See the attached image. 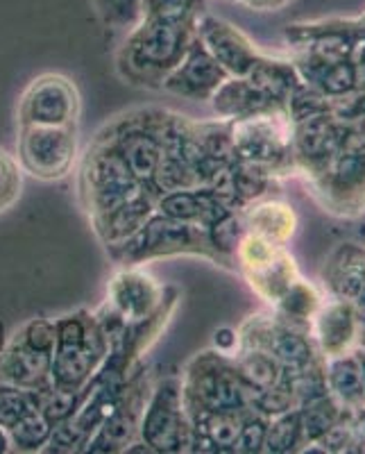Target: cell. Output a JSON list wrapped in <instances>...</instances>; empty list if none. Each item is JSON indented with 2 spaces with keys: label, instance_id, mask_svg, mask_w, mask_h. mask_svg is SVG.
<instances>
[{
  "label": "cell",
  "instance_id": "8fae6325",
  "mask_svg": "<svg viewBox=\"0 0 365 454\" xmlns=\"http://www.w3.org/2000/svg\"><path fill=\"white\" fill-rule=\"evenodd\" d=\"M159 123L161 112L139 114V119L125 116V121L112 128V137L105 139L119 150V155L132 170V176L145 186V192L152 182L157 164L161 160V150H164Z\"/></svg>",
  "mask_w": 365,
  "mask_h": 454
},
{
  "label": "cell",
  "instance_id": "30bf717a",
  "mask_svg": "<svg viewBox=\"0 0 365 454\" xmlns=\"http://www.w3.org/2000/svg\"><path fill=\"white\" fill-rule=\"evenodd\" d=\"M19 157L27 173L42 180H59L75 160V125H21Z\"/></svg>",
  "mask_w": 365,
  "mask_h": 454
},
{
  "label": "cell",
  "instance_id": "7c38bea8",
  "mask_svg": "<svg viewBox=\"0 0 365 454\" xmlns=\"http://www.w3.org/2000/svg\"><path fill=\"white\" fill-rule=\"evenodd\" d=\"M299 80L327 98H340L363 89L361 68L354 52H336L327 48H298L293 59Z\"/></svg>",
  "mask_w": 365,
  "mask_h": 454
},
{
  "label": "cell",
  "instance_id": "7402d4cb",
  "mask_svg": "<svg viewBox=\"0 0 365 454\" xmlns=\"http://www.w3.org/2000/svg\"><path fill=\"white\" fill-rule=\"evenodd\" d=\"M327 391L338 400L340 407L356 411L365 407V375L356 350L327 359L324 366Z\"/></svg>",
  "mask_w": 365,
  "mask_h": 454
},
{
  "label": "cell",
  "instance_id": "ab89813d",
  "mask_svg": "<svg viewBox=\"0 0 365 454\" xmlns=\"http://www.w3.org/2000/svg\"><path fill=\"white\" fill-rule=\"evenodd\" d=\"M214 343H216L218 352H232L238 346V332L229 330V327H222L214 334Z\"/></svg>",
  "mask_w": 365,
  "mask_h": 454
},
{
  "label": "cell",
  "instance_id": "1f68e13d",
  "mask_svg": "<svg viewBox=\"0 0 365 454\" xmlns=\"http://www.w3.org/2000/svg\"><path fill=\"white\" fill-rule=\"evenodd\" d=\"M42 407V391L23 388L16 384L0 382V427L10 429L27 413L39 411Z\"/></svg>",
  "mask_w": 365,
  "mask_h": 454
},
{
  "label": "cell",
  "instance_id": "7a4b0ae2",
  "mask_svg": "<svg viewBox=\"0 0 365 454\" xmlns=\"http://www.w3.org/2000/svg\"><path fill=\"white\" fill-rule=\"evenodd\" d=\"M307 184L330 214L352 218L365 212V139L354 125L343 121V139L336 155Z\"/></svg>",
  "mask_w": 365,
  "mask_h": 454
},
{
  "label": "cell",
  "instance_id": "e575fe53",
  "mask_svg": "<svg viewBox=\"0 0 365 454\" xmlns=\"http://www.w3.org/2000/svg\"><path fill=\"white\" fill-rule=\"evenodd\" d=\"M200 0H141L144 19L168 23H193Z\"/></svg>",
  "mask_w": 365,
  "mask_h": 454
},
{
  "label": "cell",
  "instance_id": "9a60e30c",
  "mask_svg": "<svg viewBox=\"0 0 365 454\" xmlns=\"http://www.w3.org/2000/svg\"><path fill=\"white\" fill-rule=\"evenodd\" d=\"M196 36L211 57L229 73V78H245L261 57L243 32L216 16L196 19Z\"/></svg>",
  "mask_w": 365,
  "mask_h": 454
},
{
  "label": "cell",
  "instance_id": "44dd1931",
  "mask_svg": "<svg viewBox=\"0 0 365 454\" xmlns=\"http://www.w3.org/2000/svg\"><path fill=\"white\" fill-rule=\"evenodd\" d=\"M152 214H155V196L144 192L136 198H132V200L112 209V212L96 214L93 216V227H96V234L103 239L105 246L113 248V246L128 241L132 234L139 232L144 223Z\"/></svg>",
  "mask_w": 365,
  "mask_h": 454
},
{
  "label": "cell",
  "instance_id": "2e32d148",
  "mask_svg": "<svg viewBox=\"0 0 365 454\" xmlns=\"http://www.w3.org/2000/svg\"><path fill=\"white\" fill-rule=\"evenodd\" d=\"M330 298L343 300L365 325V250L356 243H343L330 254L322 270Z\"/></svg>",
  "mask_w": 365,
  "mask_h": 454
},
{
  "label": "cell",
  "instance_id": "9c48e42d",
  "mask_svg": "<svg viewBox=\"0 0 365 454\" xmlns=\"http://www.w3.org/2000/svg\"><path fill=\"white\" fill-rule=\"evenodd\" d=\"M139 432L150 452H182L190 448V420L180 384L168 380L157 387L145 407Z\"/></svg>",
  "mask_w": 365,
  "mask_h": 454
},
{
  "label": "cell",
  "instance_id": "4316f807",
  "mask_svg": "<svg viewBox=\"0 0 365 454\" xmlns=\"http://www.w3.org/2000/svg\"><path fill=\"white\" fill-rule=\"evenodd\" d=\"M320 305H322V298H320L314 284L298 278L273 307L275 314L282 320H286L288 325L311 332V323H314V316L318 314Z\"/></svg>",
  "mask_w": 365,
  "mask_h": 454
},
{
  "label": "cell",
  "instance_id": "f1b7e54d",
  "mask_svg": "<svg viewBox=\"0 0 365 454\" xmlns=\"http://www.w3.org/2000/svg\"><path fill=\"white\" fill-rule=\"evenodd\" d=\"M205 230L206 239H209L211 253H214V262L222 263V266L234 263V254H237L238 250V243H241V239L245 237L247 232L243 209H229V212L222 214L221 218L209 223Z\"/></svg>",
  "mask_w": 365,
  "mask_h": 454
},
{
  "label": "cell",
  "instance_id": "e0dca14e",
  "mask_svg": "<svg viewBox=\"0 0 365 454\" xmlns=\"http://www.w3.org/2000/svg\"><path fill=\"white\" fill-rule=\"evenodd\" d=\"M286 42L298 48H327L336 52H354L365 43V14L359 19H322L293 23L283 30Z\"/></svg>",
  "mask_w": 365,
  "mask_h": 454
},
{
  "label": "cell",
  "instance_id": "4dcf8cb0",
  "mask_svg": "<svg viewBox=\"0 0 365 454\" xmlns=\"http://www.w3.org/2000/svg\"><path fill=\"white\" fill-rule=\"evenodd\" d=\"M304 450V432L299 407L288 409V411L273 416L268 423L266 441H263V452L286 454L302 452Z\"/></svg>",
  "mask_w": 365,
  "mask_h": 454
},
{
  "label": "cell",
  "instance_id": "d6986e66",
  "mask_svg": "<svg viewBox=\"0 0 365 454\" xmlns=\"http://www.w3.org/2000/svg\"><path fill=\"white\" fill-rule=\"evenodd\" d=\"M161 289L139 270H123L109 286V305L125 323L150 318L161 307Z\"/></svg>",
  "mask_w": 365,
  "mask_h": 454
},
{
  "label": "cell",
  "instance_id": "f35d334b",
  "mask_svg": "<svg viewBox=\"0 0 365 454\" xmlns=\"http://www.w3.org/2000/svg\"><path fill=\"white\" fill-rule=\"evenodd\" d=\"M23 343L30 346L32 350H39V352H50L55 350V323L50 320H43V318H36L32 323H27L26 330L21 334Z\"/></svg>",
  "mask_w": 365,
  "mask_h": 454
},
{
  "label": "cell",
  "instance_id": "836d02e7",
  "mask_svg": "<svg viewBox=\"0 0 365 454\" xmlns=\"http://www.w3.org/2000/svg\"><path fill=\"white\" fill-rule=\"evenodd\" d=\"M80 400H82V393L78 388H66V387H57V384H50L46 391L42 393V407L39 411L46 416L52 423V427L64 420H68L73 413L78 411Z\"/></svg>",
  "mask_w": 365,
  "mask_h": 454
},
{
  "label": "cell",
  "instance_id": "74e56055",
  "mask_svg": "<svg viewBox=\"0 0 365 454\" xmlns=\"http://www.w3.org/2000/svg\"><path fill=\"white\" fill-rule=\"evenodd\" d=\"M19 189H21L19 168H16L14 160L0 150V212L19 198Z\"/></svg>",
  "mask_w": 365,
  "mask_h": 454
},
{
  "label": "cell",
  "instance_id": "ffe728a7",
  "mask_svg": "<svg viewBox=\"0 0 365 454\" xmlns=\"http://www.w3.org/2000/svg\"><path fill=\"white\" fill-rule=\"evenodd\" d=\"M50 364V352L32 350L23 343V339H16L10 350L0 356V382L43 393L52 384Z\"/></svg>",
  "mask_w": 365,
  "mask_h": 454
},
{
  "label": "cell",
  "instance_id": "603a6c76",
  "mask_svg": "<svg viewBox=\"0 0 365 454\" xmlns=\"http://www.w3.org/2000/svg\"><path fill=\"white\" fill-rule=\"evenodd\" d=\"M243 218H245L247 232H254L282 246L291 241L298 227V216L293 209L279 200H257L254 205H247L243 209Z\"/></svg>",
  "mask_w": 365,
  "mask_h": 454
},
{
  "label": "cell",
  "instance_id": "60d3db41",
  "mask_svg": "<svg viewBox=\"0 0 365 454\" xmlns=\"http://www.w3.org/2000/svg\"><path fill=\"white\" fill-rule=\"evenodd\" d=\"M241 3L254 7V10H279V7H283L291 0H241Z\"/></svg>",
  "mask_w": 365,
  "mask_h": 454
},
{
  "label": "cell",
  "instance_id": "5bb4252c",
  "mask_svg": "<svg viewBox=\"0 0 365 454\" xmlns=\"http://www.w3.org/2000/svg\"><path fill=\"white\" fill-rule=\"evenodd\" d=\"M229 73L211 57L198 36H193L184 59L159 82V89L189 100H211Z\"/></svg>",
  "mask_w": 365,
  "mask_h": 454
},
{
  "label": "cell",
  "instance_id": "ee69618b",
  "mask_svg": "<svg viewBox=\"0 0 365 454\" xmlns=\"http://www.w3.org/2000/svg\"><path fill=\"white\" fill-rule=\"evenodd\" d=\"M0 348H3V325H0Z\"/></svg>",
  "mask_w": 365,
  "mask_h": 454
},
{
  "label": "cell",
  "instance_id": "7bdbcfd3",
  "mask_svg": "<svg viewBox=\"0 0 365 454\" xmlns=\"http://www.w3.org/2000/svg\"><path fill=\"white\" fill-rule=\"evenodd\" d=\"M7 450H10V439H7V434L0 427V454L7 452Z\"/></svg>",
  "mask_w": 365,
  "mask_h": 454
},
{
  "label": "cell",
  "instance_id": "ac0fdd59",
  "mask_svg": "<svg viewBox=\"0 0 365 454\" xmlns=\"http://www.w3.org/2000/svg\"><path fill=\"white\" fill-rule=\"evenodd\" d=\"M359 334L361 320L356 311L347 302L336 298L322 302L311 323V336L324 359H334L354 350Z\"/></svg>",
  "mask_w": 365,
  "mask_h": 454
},
{
  "label": "cell",
  "instance_id": "cb8c5ba5",
  "mask_svg": "<svg viewBox=\"0 0 365 454\" xmlns=\"http://www.w3.org/2000/svg\"><path fill=\"white\" fill-rule=\"evenodd\" d=\"M211 105H214L218 116L227 121L243 119V116L263 112L268 107H277L247 78H227L211 96ZM279 107H283V105H279Z\"/></svg>",
  "mask_w": 365,
  "mask_h": 454
},
{
  "label": "cell",
  "instance_id": "83f0119b",
  "mask_svg": "<svg viewBox=\"0 0 365 454\" xmlns=\"http://www.w3.org/2000/svg\"><path fill=\"white\" fill-rule=\"evenodd\" d=\"M229 177H232L234 202H237L238 209H245L247 205H252V202L261 200L266 196L277 176L261 164L237 160L229 166Z\"/></svg>",
  "mask_w": 365,
  "mask_h": 454
},
{
  "label": "cell",
  "instance_id": "5b68a950",
  "mask_svg": "<svg viewBox=\"0 0 365 454\" xmlns=\"http://www.w3.org/2000/svg\"><path fill=\"white\" fill-rule=\"evenodd\" d=\"M182 397L186 411H243L252 409L254 391L243 382L234 362L205 352L189 366Z\"/></svg>",
  "mask_w": 365,
  "mask_h": 454
},
{
  "label": "cell",
  "instance_id": "f546056e",
  "mask_svg": "<svg viewBox=\"0 0 365 454\" xmlns=\"http://www.w3.org/2000/svg\"><path fill=\"white\" fill-rule=\"evenodd\" d=\"M345 413H350V409L340 407L331 393L307 400L299 404V416H302V432H304V448L314 445L315 441L322 439L324 434L330 432Z\"/></svg>",
  "mask_w": 365,
  "mask_h": 454
},
{
  "label": "cell",
  "instance_id": "484cf974",
  "mask_svg": "<svg viewBox=\"0 0 365 454\" xmlns=\"http://www.w3.org/2000/svg\"><path fill=\"white\" fill-rule=\"evenodd\" d=\"M234 366H237L243 382L254 393L268 391V388H275L279 384H288L293 388V384H291L293 372L286 371L277 359H273L263 350H238Z\"/></svg>",
  "mask_w": 365,
  "mask_h": 454
},
{
  "label": "cell",
  "instance_id": "6da1fadb",
  "mask_svg": "<svg viewBox=\"0 0 365 454\" xmlns=\"http://www.w3.org/2000/svg\"><path fill=\"white\" fill-rule=\"evenodd\" d=\"M193 36L196 21L168 23L141 19L120 48L119 71L132 82L159 87L161 80L184 59Z\"/></svg>",
  "mask_w": 365,
  "mask_h": 454
},
{
  "label": "cell",
  "instance_id": "d6a6232c",
  "mask_svg": "<svg viewBox=\"0 0 365 454\" xmlns=\"http://www.w3.org/2000/svg\"><path fill=\"white\" fill-rule=\"evenodd\" d=\"M7 432H10V439L16 448L23 450V452H35V450H42L50 441L52 423L42 411H32L27 413L26 419L12 425Z\"/></svg>",
  "mask_w": 365,
  "mask_h": 454
},
{
  "label": "cell",
  "instance_id": "277c9868",
  "mask_svg": "<svg viewBox=\"0 0 365 454\" xmlns=\"http://www.w3.org/2000/svg\"><path fill=\"white\" fill-rule=\"evenodd\" d=\"M227 123L232 132L237 160L266 166L275 176L295 170L293 155H291L293 121H291L288 107L277 105V107H268L263 112L227 121Z\"/></svg>",
  "mask_w": 365,
  "mask_h": 454
},
{
  "label": "cell",
  "instance_id": "8d00e7d4",
  "mask_svg": "<svg viewBox=\"0 0 365 454\" xmlns=\"http://www.w3.org/2000/svg\"><path fill=\"white\" fill-rule=\"evenodd\" d=\"M268 423H270V419L263 416V413L254 411V409L247 413L241 434H238L237 445H234V452H241V454L263 452V441H266Z\"/></svg>",
  "mask_w": 365,
  "mask_h": 454
},
{
  "label": "cell",
  "instance_id": "8992f818",
  "mask_svg": "<svg viewBox=\"0 0 365 454\" xmlns=\"http://www.w3.org/2000/svg\"><path fill=\"white\" fill-rule=\"evenodd\" d=\"M80 189H82L84 205L91 216L112 212L145 192V186L132 176V170L119 155V150L105 139H100L87 153Z\"/></svg>",
  "mask_w": 365,
  "mask_h": 454
},
{
  "label": "cell",
  "instance_id": "4fadbf2b",
  "mask_svg": "<svg viewBox=\"0 0 365 454\" xmlns=\"http://www.w3.org/2000/svg\"><path fill=\"white\" fill-rule=\"evenodd\" d=\"M78 91L64 75H42L23 93L19 119L21 125H75L78 116Z\"/></svg>",
  "mask_w": 365,
  "mask_h": 454
},
{
  "label": "cell",
  "instance_id": "d590c367",
  "mask_svg": "<svg viewBox=\"0 0 365 454\" xmlns=\"http://www.w3.org/2000/svg\"><path fill=\"white\" fill-rule=\"evenodd\" d=\"M100 19L105 26L123 30V27H134L144 19L141 12V0H96Z\"/></svg>",
  "mask_w": 365,
  "mask_h": 454
},
{
  "label": "cell",
  "instance_id": "52a82bcc",
  "mask_svg": "<svg viewBox=\"0 0 365 454\" xmlns=\"http://www.w3.org/2000/svg\"><path fill=\"white\" fill-rule=\"evenodd\" d=\"M109 253L120 263H139L144 259L177 253H200L214 259L205 227L198 223L175 221L164 214H152L139 232L109 248Z\"/></svg>",
  "mask_w": 365,
  "mask_h": 454
},
{
  "label": "cell",
  "instance_id": "ba28073f",
  "mask_svg": "<svg viewBox=\"0 0 365 454\" xmlns=\"http://www.w3.org/2000/svg\"><path fill=\"white\" fill-rule=\"evenodd\" d=\"M234 262L245 275L254 294L275 305L291 284L299 278L295 259L288 254L282 243L268 241L254 232H245L238 243Z\"/></svg>",
  "mask_w": 365,
  "mask_h": 454
},
{
  "label": "cell",
  "instance_id": "3957f363",
  "mask_svg": "<svg viewBox=\"0 0 365 454\" xmlns=\"http://www.w3.org/2000/svg\"><path fill=\"white\" fill-rule=\"evenodd\" d=\"M55 336L50 364L52 384L80 391L107 355V334L98 320L82 314L57 320Z\"/></svg>",
  "mask_w": 365,
  "mask_h": 454
},
{
  "label": "cell",
  "instance_id": "d4e9b609",
  "mask_svg": "<svg viewBox=\"0 0 365 454\" xmlns=\"http://www.w3.org/2000/svg\"><path fill=\"white\" fill-rule=\"evenodd\" d=\"M259 91L273 105L288 107V98L293 96L295 89L302 84L293 62L286 59H273V57H259L252 71L245 75Z\"/></svg>",
  "mask_w": 365,
  "mask_h": 454
},
{
  "label": "cell",
  "instance_id": "b9f144b4",
  "mask_svg": "<svg viewBox=\"0 0 365 454\" xmlns=\"http://www.w3.org/2000/svg\"><path fill=\"white\" fill-rule=\"evenodd\" d=\"M354 59L361 68V80H363V89H365V43H361L359 48L354 51Z\"/></svg>",
  "mask_w": 365,
  "mask_h": 454
}]
</instances>
